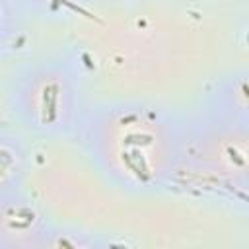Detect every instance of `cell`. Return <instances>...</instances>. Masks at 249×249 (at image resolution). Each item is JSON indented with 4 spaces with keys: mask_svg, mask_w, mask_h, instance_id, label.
I'll return each mask as SVG.
<instances>
[{
    "mask_svg": "<svg viewBox=\"0 0 249 249\" xmlns=\"http://www.w3.org/2000/svg\"><path fill=\"white\" fill-rule=\"evenodd\" d=\"M78 132L95 169L130 193L163 189L185 160L187 128L154 103L97 105L84 115Z\"/></svg>",
    "mask_w": 249,
    "mask_h": 249,
    "instance_id": "6da1fadb",
    "label": "cell"
},
{
    "mask_svg": "<svg viewBox=\"0 0 249 249\" xmlns=\"http://www.w3.org/2000/svg\"><path fill=\"white\" fill-rule=\"evenodd\" d=\"M10 99L18 121L45 136L78 130L84 119L80 80L62 60H43L25 68L14 80Z\"/></svg>",
    "mask_w": 249,
    "mask_h": 249,
    "instance_id": "7a4b0ae2",
    "label": "cell"
},
{
    "mask_svg": "<svg viewBox=\"0 0 249 249\" xmlns=\"http://www.w3.org/2000/svg\"><path fill=\"white\" fill-rule=\"evenodd\" d=\"M187 158L206 175L249 189V121L212 115L198 128L187 130Z\"/></svg>",
    "mask_w": 249,
    "mask_h": 249,
    "instance_id": "3957f363",
    "label": "cell"
},
{
    "mask_svg": "<svg viewBox=\"0 0 249 249\" xmlns=\"http://www.w3.org/2000/svg\"><path fill=\"white\" fill-rule=\"evenodd\" d=\"M49 226L41 212L18 189L2 191L0 208V247L27 249L45 247L49 239Z\"/></svg>",
    "mask_w": 249,
    "mask_h": 249,
    "instance_id": "277c9868",
    "label": "cell"
},
{
    "mask_svg": "<svg viewBox=\"0 0 249 249\" xmlns=\"http://www.w3.org/2000/svg\"><path fill=\"white\" fill-rule=\"evenodd\" d=\"M29 2H35V4H39L43 8H62V6H68L74 0H29Z\"/></svg>",
    "mask_w": 249,
    "mask_h": 249,
    "instance_id": "5b68a950",
    "label": "cell"
}]
</instances>
